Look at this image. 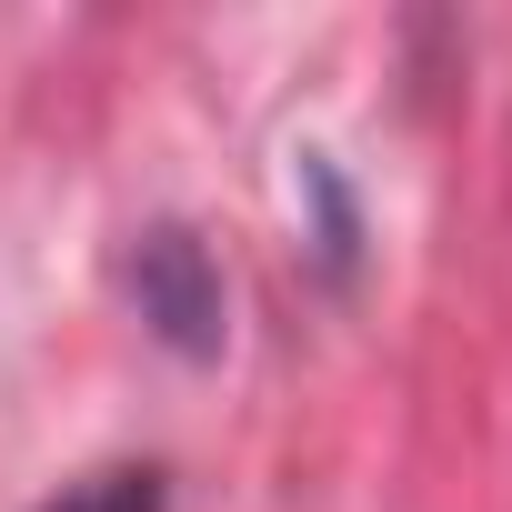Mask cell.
<instances>
[{
	"instance_id": "7a4b0ae2",
	"label": "cell",
	"mask_w": 512,
	"mask_h": 512,
	"mask_svg": "<svg viewBox=\"0 0 512 512\" xmlns=\"http://www.w3.org/2000/svg\"><path fill=\"white\" fill-rule=\"evenodd\" d=\"M41 512H161V472L151 462H101V472L61 482Z\"/></svg>"
},
{
	"instance_id": "6da1fadb",
	"label": "cell",
	"mask_w": 512,
	"mask_h": 512,
	"mask_svg": "<svg viewBox=\"0 0 512 512\" xmlns=\"http://www.w3.org/2000/svg\"><path fill=\"white\" fill-rule=\"evenodd\" d=\"M131 292H141V322L171 332L181 352H211V342H221V282H211V262H201L191 231H141Z\"/></svg>"
}]
</instances>
